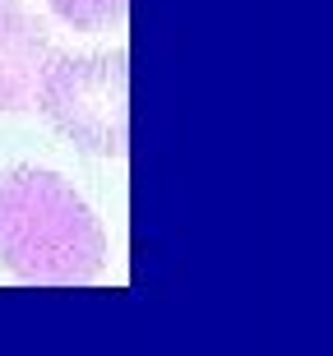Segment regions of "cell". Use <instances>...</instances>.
Wrapping results in <instances>:
<instances>
[{
  "mask_svg": "<svg viewBox=\"0 0 333 356\" xmlns=\"http://www.w3.org/2000/svg\"><path fill=\"white\" fill-rule=\"evenodd\" d=\"M0 264L42 287L93 282L107 264V236L60 172L14 167L0 172Z\"/></svg>",
  "mask_w": 333,
  "mask_h": 356,
  "instance_id": "1",
  "label": "cell"
},
{
  "mask_svg": "<svg viewBox=\"0 0 333 356\" xmlns=\"http://www.w3.org/2000/svg\"><path fill=\"white\" fill-rule=\"evenodd\" d=\"M38 111L70 144L97 158H125L130 144V56H60L51 51L38 79Z\"/></svg>",
  "mask_w": 333,
  "mask_h": 356,
  "instance_id": "2",
  "label": "cell"
},
{
  "mask_svg": "<svg viewBox=\"0 0 333 356\" xmlns=\"http://www.w3.org/2000/svg\"><path fill=\"white\" fill-rule=\"evenodd\" d=\"M51 60V42L24 5L0 0V111H24L38 97V79Z\"/></svg>",
  "mask_w": 333,
  "mask_h": 356,
  "instance_id": "3",
  "label": "cell"
},
{
  "mask_svg": "<svg viewBox=\"0 0 333 356\" xmlns=\"http://www.w3.org/2000/svg\"><path fill=\"white\" fill-rule=\"evenodd\" d=\"M65 24L74 28H111V24H125V10L130 0H47Z\"/></svg>",
  "mask_w": 333,
  "mask_h": 356,
  "instance_id": "4",
  "label": "cell"
}]
</instances>
